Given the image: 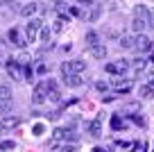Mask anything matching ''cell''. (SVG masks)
<instances>
[{
    "label": "cell",
    "mask_w": 154,
    "mask_h": 152,
    "mask_svg": "<svg viewBox=\"0 0 154 152\" xmlns=\"http://www.w3.org/2000/svg\"><path fill=\"white\" fill-rule=\"evenodd\" d=\"M134 16H136V18H143L145 23H147L149 9H147V7H145V5H138V7H136V9H134Z\"/></svg>",
    "instance_id": "17"
},
{
    "label": "cell",
    "mask_w": 154,
    "mask_h": 152,
    "mask_svg": "<svg viewBox=\"0 0 154 152\" xmlns=\"http://www.w3.org/2000/svg\"><path fill=\"white\" fill-rule=\"evenodd\" d=\"M20 125V116L16 114H5V116H0V129H14Z\"/></svg>",
    "instance_id": "4"
},
{
    "label": "cell",
    "mask_w": 154,
    "mask_h": 152,
    "mask_svg": "<svg viewBox=\"0 0 154 152\" xmlns=\"http://www.w3.org/2000/svg\"><path fill=\"white\" fill-rule=\"evenodd\" d=\"M113 86H116V89H118V91H125V93H127V91L131 89V82L127 80V77L118 75V77H116V80H113Z\"/></svg>",
    "instance_id": "10"
},
{
    "label": "cell",
    "mask_w": 154,
    "mask_h": 152,
    "mask_svg": "<svg viewBox=\"0 0 154 152\" xmlns=\"http://www.w3.org/2000/svg\"><path fill=\"white\" fill-rule=\"evenodd\" d=\"M147 84H149V86L154 89V77H149V82H147Z\"/></svg>",
    "instance_id": "37"
},
{
    "label": "cell",
    "mask_w": 154,
    "mask_h": 152,
    "mask_svg": "<svg viewBox=\"0 0 154 152\" xmlns=\"http://www.w3.org/2000/svg\"><path fill=\"white\" fill-rule=\"evenodd\" d=\"M138 93H140V98H154V89L149 84H140L138 86Z\"/></svg>",
    "instance_id": "18"
},
{
    "label": "cell",
    "mask_w": 154,
    "mask_h": 152,
    "mask_svg": "<svg viewBox=\"0 0 154 152\" xmlns=\"http://www.w3.org/2000/svg\"><path fill=\"white\" fill-rule=\"evenodd\" d=\"M41 27H45L43 25V18H29V23H27V27H25V36H27V41H36V36H38V30Z\"/></svg>",
    "instance_id": "1"
},
{
    "label": "cell",
    "mask_w": 154,
    "mask_h": 152,
    "mask_svg": "<svg viewBox=\"0 0 154 152\" xmlns=\"http://www.w3.org/2000/svg\"><path fill=\"white\" fill-rule=\"evenodd\" d=\"M7 39H9V43H14V46H16V48H20V50L27 46V36H25V34L20 32L18 27H11L9 32H7Z\"/></svg>",
    "instance_id": "3"
},
{
    "label": "cell",
    "mask_w": 154,
    "mask_h": 152,
    "mask_svg": "<svg viewBox=\"0 0 154 152\" xmlns=\"http://www.w3.org/2000/svg\"><path fill=\"white\" fill-rule=\"evenodd\" d=\"M88 55H91L93 59H104L106 57V46L104 43H97V46L88 48Z\"/></svg>",
    "instance_id": "9"
},
{
    "label": "cell",
    "mask_w": 154,
    "mask_h": 152,
    "mask_svg": "<svg viewBox=\"0 0 154 152\" xmlns=\"http://www.w3.org/2000/svg\"><path fill=\"white\" fill-rule=\"evenodd\" d=\"M77 5H79L84 11H86V9H91V7L95 5V2H93V0H77Z\"/></svg>",
    "instance_id": "28"
},
{
    "label": "cell",
    "mask_w": 154,
    "mask_h": 152,
    "mask_svg": "<svg viewBox=\"0 0 154 152\" xmlns=\"http://www.w3.org/2000/svg\"><path fill=\"white\" fill-rule=\"evenodd\" d=\"M61 75H63V77H70V75H75V73H72V68H70V64H68V62H63V64H61Z\"/></svg>",
    "instance_id": "23"
},
{
    "label": "cell",
    "mask_w": 154,
    "mask_h": 152,
    "mask_svg": "<svg viewBox=\"0 0 154 152\" xmlns=\"http://www.w3.org/2000/svg\"><path fill=\"white\" fill-rule=\"evenodd\" d=\"M32 77H34V71H32V68L27 66V64H25V66H23V80L32 82Z\"/></svg>",
    "instance_id": "25"
},
{
    "label": "cell",
    "mask_w": 154,
    "mask_h": 152,
    "mask_svg": "<svg viewBox=\"0 0 154 152\" xmlns=\"http://www.w3.org/2000/svg\"><path fill=\"white\" fill-rule=\"evenodd\" d=\"M97 16H100V5H93L91 7V14H86V21H97Z\"/></svg>",
    "instance_id": "21"
},
{
    "label": "cell",
    "mask_w": 154,
    "mask_h": 152,
    "mask_svg": "<svg viewBox=\"0 0 154 152\" xmlns=\"http://www.w3.org/2000/svg\"><path fill=\"white\" fill-rule=\"evenodd\" d=\"M45 100H48V84H36L34 86V98H32V102L34 105H43Z\"/></svg>",
    "instance_id": "6"
},
{
    "label": "cell",
    "mask_w": 154,
    "mask_h": 152,
    "mask_svg": "<svg viewBox=\"0 0 154 152\" xmlns=\"http://www.w3.org/2000/svg\"><path fill=\"white\" fill-rule=\"evenodd\" d=\"M63 82H66L68 86H82L84 84V80L79 75H70V77H63Z\"/></svg>",
    "instance_id": "19"
},
{
    "label": "cell",
    "mask_w": 154,
    "mask_h": 152,
    "mask_svg": "<svg viewBox=\"0 0 154 152\" xmlns=\"http://www.w3.org/2000/svg\"><path fill=\"white\" fill-rule=\"evenodd\" d=\"M104 68L109 73H113V75H125V73L129 71V62H127V59H118L116 64H106Z\"/></svg>",
    "instance_id": "5"
},
{
    "label": "cell",
    "mask_w": 154,
    "mask_h": 152,
    "mask_svg": "<svg viewBox=\"0 0 154 152\" xmlns=\"http://www.w3.org/2000/svg\"><path fill=\"white\" fill-rule=\"evenodd\" d=\"M63 23H66V21H63V18H59V21H57V23H54V25H52V32H54V34H59V32H63V27H66V25H63Z\"/></svg>",
    "instance_id": "27"
},
{
    "label": "cell",
    "mask_w": 154,
    "mask_h": 152,
    "mask_svg": "<svg viewBox=\"0 0 154 152\" xmlns=\"http://www.w3.org/2000/svg\"><path fill=\"white\" fill-rule=\"evenodd\" d=\"M11 86L9 84H0V100L2 102H11Z\"/></svg>",
    "instance_id": "14"
},
{
    "label": "cell",
    "mask_w": 154,
    "mask_h": 152,
    "mask_svg": "<svg viewBox=\"0 0 154 152\" xmlns=\"http://www.w3.org/2000/svg\"><path fill=\"white\" fill-rule=\"evenodd\" d=\"M68 64H70V68H72L75 75H79V73L86 71V62H84V59H72V62H68Z\"/></svg>",
    "instance_id": "13"
},
{
    "label": "cell",
    "mask_w": 154,
    "mask_h": 152,
    "mask_svg": "<svg viewBox=\"0 0 154 152\" xmlns=\"http://www.w3.org/2000/svg\"><path fill=\"white\" fill-rule=\"evenodd\" d=\"M147 27L154 30V11H152V9H149V16H147Z\"/></svg>",
    "instance_id": "34"
},
{
    "label": "cell",
    "mask_w": 154,
    "mask_h": 152,
    "mask_svg": "<svg viewBox=\"0 0 154 152\" xmlns=\"http://www.w3.org/2000/svg\"><path fill=\"white\" fill-rule=\"evenodd\" d=\"M147 62H154V55H149V59H147Z\"/></svg>",
    "instance_id": "38"
},
{
    "label": "cell",
    "mask_w": 154,
    "mask_h": 152,
    "mask_svg": "<svg viewBox=\"0 0 154 152\" xmlns=\"http://www.w3.org/2000/svg\"><path fill=\"white\" fill-rule=\"evenodd\" d=\"M131 120H134L136 125H145V118H143V116H134V114H131Z\"/></svg>",
    "instance_id": "33"
},
{
    "label": "cell",
    "mask_w": 154,
    "mask_h": 152,
    "mask_svg": "<svg viewBox=\"0 0 154 152\" xmlns=\"http://www.w3.org/2000/svg\"><path fill=\"white\" fill-rule=\"evenodd\" d=\"M111 125H113V129H120V127H125V123L120 120V116H113V120H111Z\"/></svg>",
    "instance_id": "30"
},
{
    "label": "cell",
    "mask_w": 154,
    "mask_h": 152,
    "mask_svg": "<svg viewBox=\"0 0 154 152\" xmlns=\"http://www.w3.org/2000/svg\"><path fill=\"white\" fill-rule=\"evenodd\" d=\"M59 147H61V152H79V150H77V145H75V143H61Z\"/></svg>",
    "instance_id": "26"
},
{
    "label": "cell",
    "mask_w": 154,
    "mask_h": 152,
    "mask_svg": "<svg viewBox=\"0 0 154 152\" xmlns=\"http://www.w3.org/2000/svg\"><path fill=\"white\" fill-rule=\"evenodd\" d=\"M36 11H38V2H25L23 7H20V16H25V18H34L36 16Z\"/></svg>",
    "instance_id": "8"
},
{
    "label": "cell",
    "mask_w": 154,
    "mask_h": 152,
    "mask_svg": "<svg viewBox=\"0 0 154 152\" xmlns=\"http://www.w3.org/2000/svg\"><path fill=\"white\" fill-rule=\"evenodd\" d=\"M36 73H38V75H45V73H48V66H45V64H41V66H36Z\"/></svg>",
    "instance_id": "35"
},
{
    "label": "cell",
    "mask_w": 154,
    "mask_h": 152,
    "mask_svg": "<svg viewBox=\"0 0 154 152\" xmlns=\"http://www.w3.org/2000/svg\"><path fill=\"white\" fill-rule=\"evenodd\" d=\"M16 0H0V7H5V5H14Z\"/></svg>",
    "instance_id": "36"
},
{
    "label": "cell",
    "mask_w": 154,
    "mask_h": 152,
    "mask_svg": "<svg viewBox=\"0 0 154 152\" xmlns=\"http://www.w3.org/2000/svg\"><path fill=\"white\" fill-rule=\"evenodd\" d=\"M95 89L100 91V93H106V91H109V84H106V82H95Z\"/></svg>",
    "instance_id": "31"
},
{
    "label": "cell",
    "mask_w": 154,
    "mask_h": 152,
    "mask_svg": "<svg viewBox=\"0 0 154 152\" xmlns=\"http://www.w3.org/2000/svg\"><path fill=\"white\" fill-rule=\"evenodd\" d=\"M9 150H16L14 141H0V152H9Z\"/></svg>",
    "instance_id": "22"
},
{
    "label": "cell",
    "mask_w": 154,
    "mask_h": 152,
    "mask_svg": "<svg viewBox=\"0 0 154 152\" xmlns=\"http://www.w3.org/2000/svg\"><path fill=\"white\" fill-rule=\"evenodd\" d=\"M84 43H86L88 48L97 46V43H100V34H97V32H86V36H84Z\"/></svg>",
    "instance_id": "16"
},
{
    "label": "cell",
    "mask_w": 154,
    "mask_h": 152,
    "mask_svg": "<svg viewBox=\"0 0 154 152\" xmlns=\"http://www.w3.org/2000/svg\"><path fill=\"white\" fill-rule=\"evenodd\" d=\"M7 73H9V77H14V80H23V66H20L18 62H7Z\"/></svg>",
    "instance_id": "7"
},
{
    "label": "cell",
    "mask_w": 154,
    "mask_h": 152,
    "mask_svg": "<svg viewBox=\"0 0 154 152\" xmlns=\"http://www.w3.org/2000/svg\"><path fill=\"white\" fill-rule=\"evenodd\" d=\"M138 102H129V105H125V111H138Z\"/></svg>",
    "instance_id": "32"
},
{
    "label": "cell",
    "mask_w": 154,
    "mask_h": 152,
    "mask_svg": "<svg viewBox=\"0 0 154 152\" xmlns=\"http://www.w3.org/2000/svg\"><path fill=\"white\" fill-rule=\"evenodd\" d=\"M29 59H32V57H29V55H27V52L23 50V52H20L18 57H16V62H18L20 66H25V64H29Z\"/></svg>",
    "instance_id": "24"
},
{
    "label": "cell",
    "mask_w": 154,
    "mask_h": 152,
    "mask_svg": "<svg viewBox=\"0 0 154 152\" xmlns=\"http://www.w3.org/2000/svg\"><path fill=\"white\" fill-rule=\"evenodd\" d=\"M145 66H147V59H134V64H131V68H134L136 73L145 71Z\"/></svg>",
    "instance_id": "20"
},
{
    "label": "cell",
    "mask_w": 154,
    "mask_h": 152,
    "mask_svg": "<svg viewBox=\"0 0 154 152\" xmlns=\"http://www.w3.org/2000/svg\"><path fill=\"white\" fill-rule=\"evenodd\" d=\"M145 27H147V23H145L143 18H136V16H134V21H131V32H134V34H143Z\"/></svg>",
    "instance_id": "12"
},
{
    "label": "cell",
    "mask_w": 154,
    "mask_h": 152,
    "mask_svg": "<svg viewBox=\"0 0 154 152\" xmlns=\"http://www.w3.org/2000/svg\"><path fill=\"white\" fill-rule=\"evenodd\" d=\"M118 46H120L122 50H134V36H129V34H122V36L118 39Z\"/></svg>",
    "instance_id": "11"
},
{
    "label": "cell",
    "mask_w": 154,
    "mask_h": 152,
    "mask_svg": "<svg viewBox=\"0 0 154 152\" xmlns=\"http://www.w3.org/2000/svg\"><path fill=\"white\" fill-rule=\"evenodd\" d=\"M9 109H11V102H2V100H0V116H5Z\"/></svg>",
    "instance_id": "29"
},
{
    "label": "cell",
    "mask_w": 154,
    "mask_h": 152,
    "mask_svg": "<svg viewBox=\"0 0 154 152\" xmlns=\"http://www.w3.org/2000/svg\"><path fill=\"white\" fill-rule=\"evenodd\" d=\"M88 134H91L93 138H97V136L102 134V123H100V118H97V120H93V123L88 125Z\"/></svg>",
    "instance_id": "15"
},
{
    "label": "cell",
    "mask_w": 154,
    "mask_h": 152,
    "mask_svg": "<svg viewBox=\"0 0 154 152\" xmlns=\"http://www.w3.org/2000/svg\"><path fill=\"white\" fill-rule=\"evenodd\" d=\"M152 46H154V41L145 32L134 36V50H138V52H147V50H152Z\"/></svg>",
    "instance_id": "2"
}]
</instances>
